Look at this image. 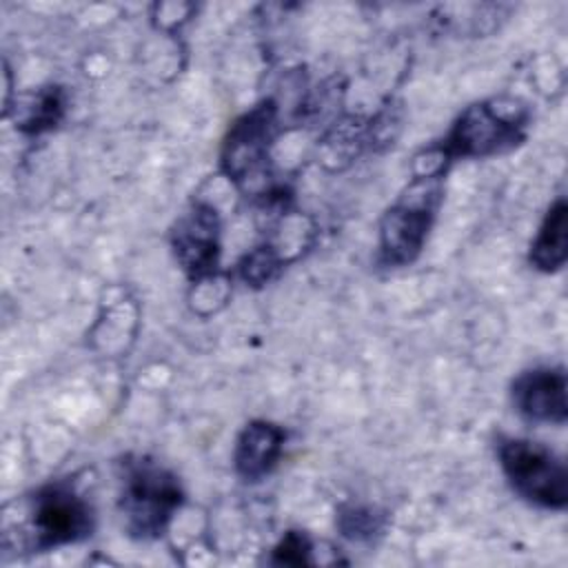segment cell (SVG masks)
Returning <instances> with one entry per match:
<instances>
[{"mask_svg": "<svg viewBox=\"0 0 568 568\" xmlns=\"http://www.w3.org/2000/svg\"><path fill=\"white\" fill-rule=\"evenodd\" d=\"M184 504V490L173 470L146 455L120 462L118 510L129 537L153 541L162 537Z\"/></svg>", "mask_w": 568, "mask_h": 568, "instance_id": "1", "label": "cell"}, {"mask_svg": "<svg viewBox=\"0 0 568 568\" xmlns=\"http://www.w3.org/2000/svg\"><path fill=\"white\" fill-rule=\"evenodd\" d=\"M528 109L510 98L481 100L466 106L450 131L433 149L448 164L459 158H490L517 149L526 140Z\"/></svg>", "mask_w": 568, "mask_h": 568, "instance_id": "2", "label": "cell"}, {"mask_svg": "<svg viewBox=\"0 0 568 568\" xmlns=\"http://www.w3.org/2000/svg\"><path fill=\"white\" fill-rule=\"evenodd\" d=\"M29 535L31 552H47L69 544L84 541L95 530V508L78 490L73 479H53L29 497Z\"/></svg>", "mask_w": 568, "mask_h": 568, "instance_id": "3", "label": "cell"}, {"mask_svg": "<svg viewBox=\"0 0 568 568\" xmlns=\"http://www.w3.org/2000/svg\"><path fill=\"white\" fill-rule=\"evenodd\" d=\"M444 175H415L413 184L379 220L377 260L384 266H406L422 253L442 202Z\"/></svg>", "mask_w": 568, "mask_h": 568, "instance_id": "4", "label": "cell"}, {"mask_svg": "<svg viewBox=\"0 0 568 568\" xmlns=\"http://www.w3.org/2000/svg\"><path fill=\"white\" fill-rule=\"evenodd\" d=\"M497 459L510 488L544 510H564L568 504V473L564 459L539 442L499 437Z\"/></svg>", "mask_w": 568, "mask_h": 568, "instance_id": "5", "label": "cell"}, {"mask_svg": "<svg viewBox=\"0 0 568 568\" xmlns=\"http://www.w3.org/2000/svg\"><path fill=\"white\" fill-rule=\"evenodd\" d=\"M277 135V106L262 100L246 113H242L226 131L220 164L222 171L237 186H251L268 175V151Z\"/></svg>", "mask_w": 568, "mask_h": 568, "instance_id": "6", "label": "cell"}, {"mask_svg": "<svg viewBox=\"0 0 568 568\" xmlns=\"http://www.w3.org/2000/svg\"><path fill=\"white\" fill-rule=\"evenodd\" d=\"M171 248L182 271L200 282L215 275L220 264V215L211 204L195 202L171 231Z\"/></svg>", "mask_w": 568, "mask_h": 568, "instance_id": "7", "label": "cell"}, {"mask_svg": "<svg viewBox=\"0 0 568 568\" xmlns=\"http://www.w3.org/2000/svg\"><path fill=\"white\" fill-rule=\"evenodd\" d=\"M510 397L517 413L532 424H566V373L564 368L537 366L515 377Z\"/></svg>", "mask_w": 568, "mask_h": 568, "instance_id": "8", "label": "cell"}, {"mask_svg": "<svg viewBox=\"0 0 568 568\" xmlns=\"http://www.w3.org/2000/svg\"><path fill=\"white\" fill-rule=\"evenodd\" d=\"M284 442H286V433L282 426L266 419L248 422L235 439V448H233L235 473L244 481L264 479L277 466L284 450Z\"/></svg>", "mask_w": 568, "mask_h": 568, "instance_id": "9", "label": "cell"}, {"mask_svg": "<svg viewBox=\"0 0 568 568\" xmlns=\"http://www.w3.org/2000/svg\"><path fill=\"white\" fill-rule=\"evenodd\" d=\"M530 264L541 273H557L568 260V204L559 197L548 213L530 244Z\"/></svg>", "mask_w": 568, "mask_h": 568, "instance_id": "10", "label": "cell"}, {"mask_svg": "<svg viewBox=\"0 0 568 568\" xmlns=\"http://www.w3.org/2000/svg\"><path fill=\"white\" fill-rule=\"evenodd\" d=\"M64 109H67L64 89L58 84H49L42 91H38L36 100L27 106V113L20 120V131L27 135L44 133L64 118Z\"/></svg>", "mask_w": 568, "mask_h": 568, "instance_id": "11", "label": "cell"}, {"mask_svg": "<svg viewBox=\"0 0 568 568\" xmlns=\"http://www.w3.org/2000/svg\"><path fill=\"white\" fill-rule=\"evenodd\" d=\"M280 271V257L273 246H257L240 262V275L251 286H262Z\"/></svg>", "mask_w": 568, "mask_h": 568, "instance_id": "12", "label": "cell"}, {"mask_svg": "<svg viewBox=\"0 0 568 568\" xmlns=\"http://www.w3.org/2000/svg\"><path fill=\"white\" fill-rule=\"evenodd\" d=\"M382 515H375L373 508H362V506H346L339 513V530L348 539H371L375 532L382 530Z\"/></svg>", "mask_w": 568, "mask_h": 568, "instance_id": "13", "label": "cell"}, {"mask_svg": "<svg viewBox=\"0 0 568 568\" xmlns=\"http://www.w3.org/2000/svg\"><path fill=\"white\" fill-rule=\"evenodd\" d=\"M311 552H313L311 539L300 530H288L280 539V544L273 548L271 564H277V566H308V564H313Z\"/></svg>", "mask_w": 568, "mask_h": 568, "instance_id": "14", "label": "cell"}]
</instances>
